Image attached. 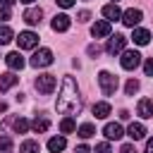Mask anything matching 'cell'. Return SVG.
Masks as SVG:
<instances>
[{
  "instance_id": "obj_1",
  "label": "cell",
  "mask_w": 153,
  "mask_h": 153,
  "mask_svg": "<svg viewBox=\"0 0 153 153\" xmlns=\"http://www.w3.org/2000/svg\"><path fill=\"white\" fill-rule=\"evenodd\" d=\"M55 108H57L60 115H76V112L81 110V98H79V88H76L74 76H65L62 91H60V96H57Z\"/></svg>"
},
{
  "instance_id": "obj_2",
  "label": "cell",
  "mask_w": 153,
  "mask_h": 153,
  "mask_svg": "<svg viewBox=\"0 0 153 153\" xmlns=\"http://www.w3.org/2000/svg\"><path fill=\"white\" fill-rule=\"evenodd\" d=\"M29 65L31 67H48V65H53V50H48V48H41V50H36L33 55H31V60H29Z\"/></svg>"
},
{
  "instance_id": "obj_3",
  "label": "cell",
  "mask_w": 153,
  "mask_h": 153,
  "mask_svg": "<svg viewBox=\"0 0 153 153\" xmlns=\"http://www.w3.org/2000/svg\"><path fill=\"white\" fill-rule=\"evenodd\" d=\"M98 84H100V91H103L105 96H112V93L117 91V76L110 74V72H100V74H98Z\"/></svg>"
},
{
  "instance_id": "obj_4",
  "label": "cell",
  "mask_w": 153,
  "mask_h": 153,
  "mask_svg": "<svg viewBox=\"0 0 153 153\" xmlns=\"http://www.w3.org/2000/svg\"><path fill=\"white\" fill-rule=\"evenodd\" d=\"M33 86H36V91H38V93L48 96V93H53V91H55V76H53V74H38V76H36V81H33Z\"/></svg>"
},
{
  "instance_id": "obj_5",
  "label": "cell",
  "mask_w": 153,
  "mask_h": 153,
  "mask_svg": "<svg viewBox=\"0 0 153 153\" xmlns=\"http://www.w3.org/2000/svg\"><path fill=\"white\" fill-rule=\"evenodd\" d=\"M120 65H122V69H136V67L141 65V55H139L136 50H122Z\"/></svg>"
},
{
  "instance_id": "obj_6",
  "label": "cell",
  "mask_w": 153,
  "mask_h": 153,
  "mask_svg": "<svg viewBox=\"0 0 153 153\" xmlns=\"http://www.w3.org/2000/svg\"><path fill=\"white\" fill-rule=\"evenodd\" d=\"M17 43H19L22 50H33V48L38 45V36H36L33 31H22V33L17 36Z\"/></svg>"
},
{
  "instance_id": "obj_7",
  "label": "cell",
  "mask_w": 153,
  "mask_h": 153,
  "mask_svg": "<svg viewBox=\"0 0 153 153\" xmlns=\"http://www.w3.org/2000/svg\"><path fill=\"white\" fill-rule=\"evenodd\" d=\"M141 19H143V12H141V10H136V7H129V10L122 14V22H124V26H131V29H134V26H136Z\"/></svg>"
},
{
  "instance_id": "obj_8",
  "label": "cell",
  "mask_w": 153,
  "mask_h": 153,
  "mask_svg": "<svg viewBox=\"0 0 153 153\" xmlns=\"http://www.w3.org/2000/svg\"><path fill=\"white\" fill-rule=\"evenodd\" d=\"M124 45H127V38H124L122 33H115V36H110V41H108V53H110V55H117V53L124 50Z\"/></svg>"
},
{
  "instance_id": "obj_9",
  "label": "cell",
  "mask_w": 153,
  "mask_h": 153,
  "mask_svg": "<svg viewBox=\"0 0 153 153\" xmlns=\"http://www.w3.org/2000/svg\"><path fill=\"white\" fill-rule=\"evenodd\" d=\"M41 19H43V10H41V7H29V10L24 12V22L31 24V26L41 24Z\"/></svg>"
},
{
  "instance_id": "obj_10",
  "label": "cell",
  "mask_w": 153,
  "mask_h": 153,
  "mask_svg": "<svg viewBox=\"0 0 153 153\" xmlns=\"http://www.w3.org/2000/svg\"><path fill=\"white\" fill-rule=\"evenodd\" d=\"M91 33H93V38L110 36V22H108V19H100V22H96V24L91 26Z\"/></svg>"
},
{
  "instance_id": "obj_11",
  "label": "cell",
  "mask_w": 153,
  "mask_h": 153,
  "mask_svg": "<svg viewBox=\"0 0 153 153\" xmlns=\"http://www.w3.org/2000/svg\"><path fill=\"white\" fill-rule=\"evenodd\" d=\"M127 136H129L131 141H141V139L146 136V127H143L141 122H131L129 129H127Z\"/></svg>"
},
{
  "instance_id": "obj_12",
  "label": "cell",
  "mask_w": 153,
  "mask_h": 153,
  "mask_svg": "<svg viewBox=\"0 0 153 153\" xmlns=\"http://www.w3.org/2000/svg\"><path fill=\"white\" fill-rule=\"evenodd\" d=\"M103 134H105V136H108L110 141H112V139L117 141V139H122V136H124V129H122V127H120L117 122H110V124H105Z\"/></svg>"
},
{
  "instance_id": "obj_13",
  "label": "cell",
  "mask_w": 153,
  "mask_h": 153,
  "mask_svg": "<svg viewBox=\"0 0 153 153\" xmlns=\"http://www.w3.org/2000/svg\"><path fill=\"white\" fill-rule=\"evenodd\" d=\"M69 24H72V22H69V17H67V14H55L50 26H53V31H60V33H62V31H67V29H69Z\"/></svg>"
},
{
  "instance_id": "obj_14",
  "label": "cell",
  "mask_w": 153,
  "mask_h": 153,
  "mask_svg": "<svg viewBox=\"0 0 153 153\" xmlns=\"http://www.w3.org/2000/svg\"><path fill=\"white\" fill-rule=\"evenodd\" d=\"M136 112L141 115V117H153V100L151 98H141L139 100V105H136Z\"/></svg>"
},
{
  "instance_id": "obj_15",
  "label": "cell",
  "mask_w": 153,
  "mask_h": 153,
  "mask_svg": "<svg viewBox=\"0 0 153 153\" xmlns=\"http://www.w3.org/2000/svg\"><path fill=\"white\" fill-rule=\"evenodd\" d=\"M5 62H7V67H10L12 72H19V69L24 67V57H22L19 53H10V55L5 57Z\"/></svg>"
},
{
  "instance_id": "obj_16",
  "label": "cell",
  "mask_w": 153,
  "mask_h": 153,
  "mask_svg": "<svg viewBox=\"0 0 153 153\" xmlns=\"http://www.w3.org/2000/svg\"><path fill=\"white\" fill-rule=\"evenodd\" d=\"M17 81H19V76H14V72H5V74H0V91H10Z\"/></svg>"
},
{
  "instance_id": "obj_17",
  "label": "cell",
  "mask_w": 153,
  "mask_h": 153,
  "mask_svg": "<svg viewBox=\"0 0 153 153\" xmlns=\"http://www.w3.org/2000/svg\"><path fill=\"white\" fill-rule=\"evenodd\" d=\"M48 127H50V120H48L45 115H38V117L31 122V129H33L36 134H43V131H48Z\"/></svg>"
},
{
  "instance_id": "obj_18",
  "label": "cell",
  "mask_w": 153,
  "mask_h": 153,
  "mask_svg": "<svg viewBox=\"0 0 153 153\" xmlns=\"http://www.w3.org/2000/svg\"><path fill=\"white\" fill-rule=\"evenodd\" d=\"M103 17H105L108 22H115V19H120V17H122V12H120V7H117L115 2H110V5H105V7H103Z\"/></svg>"
},
{
  "instance_id": "obj_19",
  "label": "cell",
  "mask_w": 153,
  "mask_h": 153,
  "mask_svg": "<svg viewBox=\"0 0 153 153\" xmlns=\"http://www.w3.org/2000/svg\"><path fill=\"white\" fill-rule=\"evenodd\" d=\"M65 146H67V139L65 136H53L48 141V151L50 153H60V151H65Z\"/></svg>"
},
{
  "instance_id": "obj_20",
  "label": "cell",
  "mask_w": 153,
  "mask_h": 153,
  "mask_svg": "<svg viewBox=\"0 0 153 153\" xmlns=\"http://www.w3.org/2000/svg\"><path fill=\"white\" fill-rule=\"evenodd\" d=\"M131 41H134L136 45H146V43L151 41V33H148L146 29H134V33H131Z\"/></svg>"
},
{
  "instance_id": "obj_21",
  "label": "cell",
  "mask_w": 153,
  "mask_h": 153,
  "mask_svg": "<svg viewBox=\"0 0 153 153\" xmlns=\"http://www.w3.org/2000/svg\"><path fill=\"white\" fill-rule=\"evenodd\" d=\"M93 115H96L98 120H105V117L110 115V103H96V105H93Z\"/></svg>"
},
{
  "instance_id": "obj_22",
  "label": "cell",
  "mask_w": 153,
  "mask_h": 153,
  "mask_svg": "<svg viewBox=\"0 0 153 153\" xmlns=\"http://www.w3.org/2000/svg\"><path fill=\"white\" fill-rule=\"evenodd\" d=\"M76 134H79V136H81V139H91V136H93V134H96V127H93V124H88V122H86V124H81V127H79V129H76Z\"/></svg>"
},
{
  "instance_id": "obj_23",
  "label": "cell",
  "mask_w": 153,
  "mask_h": 153,
  "mask_svg": "<svg viewBox=\"0 0 153 153\" xmlns=\"http://www.w3.org/2000/svg\"><path fill=\"white\" fill-rule=\"evenodd\" d=\"M60 129H62V134H72V131L76 129V122H74L72 117H65V120L60 122Z\"/></svg>"
},
{
  "instance_id": "obj_24",
  "label": "cell",
  "mask_w": 153,
  "mask_h": 153,
  "mask_svg": "<svg viewBox=\"0 0 153 153\" xmlns=\"http://www.w3.org/2000/svg\"><path fill=\"white\" fill-rule=\"evenodd\" d=\"M38 141H24L22 146H19V153H38Z\"/></svg>"
},
{
  "instance_id": "obj_25",
  "label": "cell",
  "mask_w": 153,
  "mask_h": 153,
  "mask_svg": "<svg viewBox=\"0 0 153 153\" xmlns=\"http://www.w3.org/2000/svg\"><path fill=\"white\" fill-rule=\"evenodd\" d=\"M14 38V33H12V29L10 26H0V45H5V43H10Z\"/></svg>"
},
{
  "instance_id": "obj_26",
  "label": "cell",
  "mask_w": 153,
  "mask_h": 153,
  "mask_svg": "<svg viewBox=\"0 0 153 153\" xmlns=\"http://www.w3.org/2000/svg\"><path fill=\"white\" fill-rule=\"evenodd\" d=\"M12 127H14V131H17V134H24V131L29 129V122H26L24 117H17V120L12 122Z\"/></svg>"
},
{
  "instance_id": "obj_27",
  "label": "cell",
  "mask_w": 153,
  "mask_h": 153,
  "mask_svg": "<svg viewBox=\"0 0 153 153\" xmlns=\"http://www.w3.org/2000/svg\"><path fill=\"white\" fill-rule=\"evenodd\" d=\"M0 153H12V139L10 136H0Z\"/></svg>"
},
{
  "instance_id": "obj_28",
  "label": "cell",
  "mask_w": 153,
  "mask_h": 153,
  "mask_svg": "<svg viewBox=\"0 0 153 153\" xmlns=\"http://www.w3.org/2000/svg\"><path fill=\"white\" fill-rule=\"evenodd\" d=\"M124 91H127V96H134V93L139 91V81H136V79H129L127 86H124Z\"/></svg>"
},
{
  "instance_id": "obj_29",
  "label": "cell",
  "mask_w": 153,
  "mask_h": 153,
  "mask_svg": "<svg viewBox=\"0 0 153 153\" xmlns=\"http://www.w3.org/2000/svg\"><path fill=\"white\" fill-rule=\"evenodd\" d=\"M86 53H88L91 57H98V55H100V45H96V43H91V45L86 48Z\"/></svg>"
},
{
  "instance_id": "obj_30",
  "label": "cell",
  "mask_w": 153,
  "mask_h": 153,
  "mask_svg": "<svg viewBox=\"0 0 153 153\" xmlns=\"http://www.w3.org/2000/svg\"><path fill=\"white\" fill-rule=\"evenodd\" d=\"M7 19H10V7L0 5V22H7Z\"/></svg>"
},
{
  "instance_id": "obj_31",
  "label": "cell",
  "mask_w": 153,
  "mask_h": 153,
  "mask_svg": "<svg viewBox=\"0 0 153 153\" xmlns=\"http://www.w3.org/2000/svg\"><path fill=\"white\" fill-rule=\"evenodd\" d=\"M143 72H146L148 76H153V57H148V60H146V65H143Z\"/></svg>"
},
{
  "instance_id": "obj_32",
  "label": "cell",
  "mask_w": 153,
  "mask_h": 153,
  "mask_svg": "<svg viewBox=\"0 0 153 153\" xmlns=\"http://www.w3.org/2000/svg\"><path fill=\"white\" fill-rule=\"evenodd\" d=\"M96 153H110V143H105V141L98 143V146H96Z\"/></svg>"
},
{
  "instance_id": "obj_33",
  "label": "cell",
  "mask_w": 153,
  "mask_h": 153,
  "mask_svg": "<svg viewBox=\"0 0 153 153\" xmlns=\"http://www.w3.org/2000/svg\"><path fill=\"white\" fill-rule=\"evenodd\" d=\"M120 153H136V148H134V143H124L120 148Z\"/></svg>"
},
{
  "instance_id": "obj_34",
  "label": "cell",
  "mask_w": 153,
  "mask_h": 153,
  "mask_svg": "<svg viewBox=\"0 0 153 153\" xmlns=\"http://www.w3.org/2000/svg\"><path fill=\"white\" fill-rule=\"evenodd\" d=\"M55 2H57V5H60V7H65V10H67V7H72V5H74V0H55Z\"/></svg>"
},
{
  "instance_id": "obj_35",
  "label": "cell",
  "mask_w": 153,
  "mask_h": 153,
  "mask_svg": "<svg viewBox=\"0 0 153 153\" xmlns=\"http://www.w3.org/2000/svg\"><path fill=\"white\" fill-rule=\"evenodd\" d=\"M88 19H91V14H88L86 10H81V12H79V22H88Z\"/></svg>"
},
{
  "instance_id": "obj_36",
  "label": "cell",
  "mask_w": 153,
  "mask_h": 153,
  "mask_svg": "<svg viewBox=\"0 0 153 153\" xmlns=\"http://www.w3.org/2000/svg\"><path fill=\"white\" fill-rule=\"evenodd\" d=\"M74 153H91V148L81 143V146H76V148H74Z\"/></svg>"
},
{
  "instance_id": "obj_37",
  "label": "cell",
  "mask_w": 153,
  "mask_h": 153,
  "mask_svg": "<svg viewBox=\"0 0 153 153\" xmlns=\"http://www.w3.org/2000/svg\"><path fill=\"white\" fill-rule=\"evenodd\" d=\"M143 153H153V139L146 141V151H143Z\"/></svg>"
},
{
  "instance_id": "obj_38",
  "label": "cell",
  "mask_w": 153,
  "mask_h": 153,
  "mask_svg": "<svg viewBox=\"0 0 153 153\" xmlns=\"http://www.w3.org/2000/svg\"><path fill=\"white\" fill-rule=\"evenodd\" d=\"M0 2H2V5H7V7H10V5H14V2H17V0H0Z\"/></svg>"
},
{
  "instance_id": "obj_39",
  "label": "cell",
  "mask_w": 153,
  "mask_h": 153,
  "mask_svg": "<svg viewBox=\"0 0 153 153\" xmlns=\"http://www.w3.org/2000/svg\"><path fill=\"white\" fill-rule=\"evenodd\" d=\"M19 2H24V5H31V2H36V0H19Z\"/></svg>"
},
{
  "instance_id": "obj_40",
  "label": "cell",
  "mask_w": 153,
  "mask_h": 153,
  "mask_svg": "<svg viewBox=\"0 0 153 153\" xmlns=\"http://www.w3.org/2000/svg\"><path fill=\"white\" fill-rule=\"evenodd\" d=\"M112 2H117V0H112Z\"/></svg>"
}]
</instances>
